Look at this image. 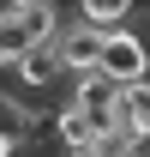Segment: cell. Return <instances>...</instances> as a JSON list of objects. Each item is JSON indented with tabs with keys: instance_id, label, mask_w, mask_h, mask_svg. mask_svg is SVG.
<instances>
[{
	"instance_id": "obj_4",
	"label": "cell",
	"mask_w": 150,
	"mask_h": 157,
	"mask_svg": "<svg viewBox=\"0 0 150 157\" xmlns=\"http://www.w3.org/2000/svg\"><path fill=\"white\" fill-rule=\"evenodd\" d=\"M48 127H54V145H60V151H72V157H84V151L96 145V133H102V121H96V115H84L78 103L54 109V121H48Z\"/></svg>"
},
{
	"instance_id": "obj_1",
	"label": "cell",
	"mask_w": 150,
	"mask_h": 157,
	"mask_svg": "<svg viewBox=\"0 0 150 157\" xmlns=\"http://www.w3.org/2000/svg\"><path fill=\"white\" fill-rule=\"evenodd\" d=\"M102 73H108L114 85H150V36H138V30H108Z\"/></svg>"
},
{
	"instance_id": "obj_3",
	"label": "cell",
	"mask_w": 150,
	"mask_h": 157,
	"mask_svg": "<svg viewBox=\"0 0 150 157\" xmlns=\"http://www.w3.org/2000/svg\"><path fill=\"white\" fill-rule=\"evenodd\" d=\"M120 97H126V85H114L102 67H96V73H78V91H72V103L84 109V115H96L102 127H114V115H120Z\"/></svg>"
},
{
	"instance_id": "obj_8",
	"label": "cell",
	"mask_w": 150,
	"mask_h": 157,
	"mask_svg": "<svg viewBox=\"0 0 150 157\" xmlns=\"http://www.w3.org/2000/svg\"><path fill=\"white\" fill-rule=\"evenodd\" d=\"M36 109H30V103H12V97H0V133H12V139H24V145H30V139H36Z\"/></svg>"
},
{
	"instance_id": "obj_6",
	"label": "cell",
	"mask_w": 150,
	"mask_h": 157,
	"mask_svg": "<svg viewBox=\"0 0 150 157\" xmlns=\"http://www.w3.org/2000/svg\"><path fill=\"white\" fill-rule=\"evenodd\" d=\"M12 73H18V85H24V91H48V85L66 73V60H60V48H54V42H42V48H24Z\"/></svg>"
},
{
	"instance_id": "obj_2",
	"label": "cell",
	"mask_w": 150,
	"mask_h": 157,
	"mask_svg": "<svg viewBox=\"0 0 150 157\" xmlns=\"http://www.w3.org/2000/svg\"><path fill=\"white\" fill-rule=\"evenodd\" d=\"M60 60H66V73H96L102 67V48H108V30L90 18H72V24H60V36H54Z\"/></svg>"
},
{
	"instance_id": "obj_7",
	"label": "cell",
	"mask_w": 150,
	"mask_h": 157,
	"mask_svg": "<svg viewBox=\"0 0 150 157\" xmlns=\"http://www.w3.org/2000/svg\"><path fill=\"white\" fill-rule=\"evenodd\" d=\"M132 6H138V0H78V18L102 24V30H120V24L132 18Z\"/></svg>"
},
{
	"instance_id": "obj_10",
	"label": "cell",
	"mask_w": 150,
	"mask_h": 157,
	"mask_svg": "<svg viewBox=\"0 0 150 157\" xmlns=\"http://www.w3.org/2000/svg\"><path fill=\"white\" fill-rule=\"evenodd\" d=\"M0 157H24V139H12V133H0Z\"/></svg>"
},
{
	"instance_id": "obj_9",
	"label": "cell",
	"mask_w": 150,
	"mask_h": 157,
	"mask_svg": "<svg viewBox=\"0 0 150 157\" xmlns=\"http://www.w3.org/2000/svg\"><path fill=\"white\" fill-rule=\"evenodd\" d=\"M18 55H24V36L0 18V73H12V67H18Z\"/></svg>"
},
{
	"instance_id": "obj_5",
	"label": "cell",
	"mask_w": 150,
	"mask_h": 157,
	"mask_svg": "<svg viewBox=\"0 0 150 157\" xmlns=\"http://www.w3.org/2000/svg\"><path fill=\"white\" fill-rule=\"evenodd\" d=\"M6 24L24 36V48H42V42L60 36V12H54V0H30V6H18Z\"/></svg>"
}]
</instances>
